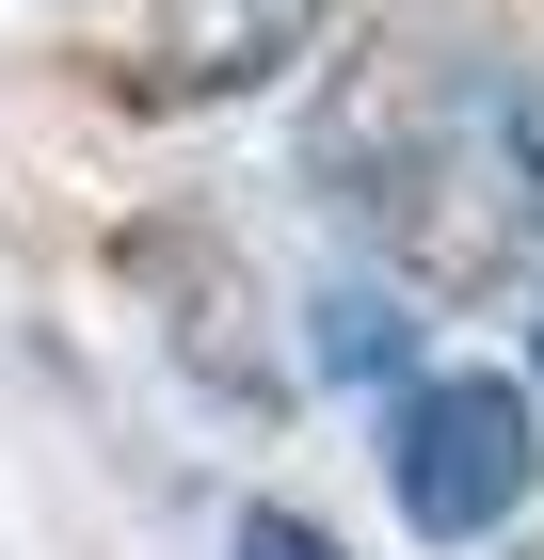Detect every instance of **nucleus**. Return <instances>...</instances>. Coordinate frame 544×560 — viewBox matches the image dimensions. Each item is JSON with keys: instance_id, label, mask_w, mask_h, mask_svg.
Returning a JSON list of instances; mask_svg holds the SVG:
<instances>
[{"instance_id": "5", "label": "nucleus", "mask_w": 544, "mask_h": 560, "mask_svg": "<svg viewBox=\"0 0 544 560\" xmlns=\"http://www.w3.org/2000/svg\"><path fill=\"white\" fill-rule=\"evenodd\" d=\"M241 560H336V545H321L304 513H241Z\"/></svg>"}, {"instance_id": "3", "label": "nucleus", "mask_w": 544, "mask_h": 560, "mask_svg": "<svg viewBox=\"0 0 544 560\" xmlns=\"http://www.w3.org/2000/svg\"><path fill=\"white\" fill-rule=\"evenodd\" d=\"M321 33V0H176L161 16V81L209 96V81H256V65H289Z\"/></svg>"}, {"instance_id": "2", "label": "nucleus", "mask_w": 544, "mask_h": 560, "mask_svg": "<svg viewBox=\"0 0 544 560\" xmlns=\"http://www.w3.org/2000/svg\"><path fill=\"white\" fill-rule=\"evenodd\" d=\"M384 465H401V513H417L432 545H481V528L529 513V480H544V417L497 385V369H449V385L401 400Z\"/></svg>"}, {"instance_id": "4", "label": "nucleus", "mask_w": 544, "mask_h": 560, "mask_svg": "<svg viewBox=\"0 0 544 560\" xmlns=\"http://www.w3.org/2000/svg\"><path fill=\"white\" fill-rule=\"evenodd\" d=\"M321 352H336V369H401L417 320H401V304H321Z\"/></svg>"}, {"instance_id": "1", "label": "nucleus", "mask_w": 544, "mask_h": 560, "mask_svg": "<svg viewBox=\"0 0 544 560\" xmlns=\"http://www.w3.org/2000/svg\"><path fill=\"white\" fill-rule=\"evenodd\" d=\"M336 209L432 289H512L544 272V81L529 65H449V81H369L336 113Z\"/></svg>"}]
</instances>
